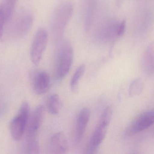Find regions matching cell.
I'll return each mask as SVG.
<instances>
[{
    "mask_svg": "<svg viewBox=\"0 0 154 154\" xmlns=\"http://www.w3.org/2000/svg\"><path fill=\"white\" fill-rule=\"evenodd\" d=\"M33 23V17L29 12L21 13L16 19L12 28V35L15 38H22L28 33Z\"/></svg>",
    "mask_w": 154,
    "mask_h": 154,
    "instance_id": "cell-8",
    "label": "cell"
},
{
    "mask_svg": "<svg viewBox=\"0 0 154 154\" xmlns=\"http://www.w3.org/2000/svg\"><path fill=\"white\" fill-rule=\"evenodd\" d=\"M51 80L46 72L39 71L36 72L31 78V86L34 92L38 95L46 93L50 88Z\"/></svg>",
    "mask_w": 154,
    "mask_h": 154,
    "instance_id": "cell-9",
    "label": "cell"
},
{
    "mask_svg": "<svg viewBox=\"0 0 154 154\" xmlns=\"http://www.w3.org/2000/svg\"><path fill=\"white\" fill-rule=\"evenodd\" d=\"M6 22V20L3 11L1 8H0V40L3 36L4 25Z\"/></svg>",
    "mask_w": 154,
    "mask_h": 154,
    "instance_id": "cell-18",
    "label": "cell"
},
{
    "mask_svg": "<svg viewBox=\"0 0 154 154\" xmlns=\"http://www.w3.org/2000/svg\"><path fill=\"white\" fill-rule=\"evenodd\" d=\"M141 65L143 72L146 75L151 76L154 74V48L150 45L146 49L142 57Z\"/></svg>",
    "mask_w": 154,
    "mask_h": 154,
    "instance_id": "cell-12",
    "label": "cell"
},
{
    "mask_svg": "<svg viewBox=\"0 0 154 154\" xmlns=\"http://www.w3.org/2000/svg\"><path fill=\"white\" fill-rule=\"evenodd\" d=\"M144 84L141 79H137L131 82L128 89V95L130 97H134L139 95L143 91Z\"/></svg>",
    "mask_w": 154,
    "mask_h": 154,
    "instance_id": "cell-16",
    "label": "cell"
},
{
    "mask_svg": "<svg viewBox=\"0 0 154 154\" xmlns=\"http://www.w3.org/2000/svg\"><path fill=\"white\" fill-rule=\"evenodd\" d=\"M63 103L60 96L57 94H52L48 98L47 108L48 112L53 115H57L60 112Z\"/></svg>",
    "mask_w": 154,
    "mask_h": 154,
    "instance_id": "cell-13",
    "label": "cell"
},
{
    "mask_svg": "<svg viewBox=\"0 0 154 154\" xmlns=\"http://www.w3.org/2000/svg\"><path fill=\"white\" fill-rule=\"evenodd\" d=\"M25 154H38L39 151V146L36 140H26L24 149Z\"/></svg>",
    "mask_w": 154,
    "mask_h": 154,
    "instance_id": "cell-17",
    "label": "cell"
},
{
    "mask_svg": "<svg viewBox=\"0 0 154 154\" xmlns=\"http://www.w3.org/2000/svg\"><path fill=\"white\" fill-rule=\"evenodd\" d=\"M30 116V107L28 103H22L17 115L11 120L10 131L12 138L16 141L20 140L26 132Z\"/></svg>",
    "mask_w": 154,
    "mask_h": 154,
    "instance_id": "cell-3",
    "label": "cell"
},
{
    "mask_svg": "<svg viewBox=\"0 0 154 154\" xmlns=\"http://www.w3.org/2000/svg\"><path fill=\"white\" fill-rule=\"evenodd\" d=\"M126 27V22L125 20L122 21L117 26L116 35L117 36L120 37L124 34Z\"/></svg>",
    "mask_w": 154,
    "mask_h": 154,
    "instance_id": "cell-19",
    "label": "cell"
},
{
    "mask_svg": "<svg viewBox=\"0 0 154 154\" xmlns=\"http://www.w3.org/2000/svg\"><path fill=\"white\" fill-rule=\"evenodd\" d=\"M45 109L42 105H38L29 116L26 129V140H36L38 133L41 128L45 116Z\"/></svg>",
    "mask_w": 154,
    "mask_h": 154,
    "instance_id": "cell-7",
    "label": "cell"
},
{
    "mask_svg": "<svg viewBox=\"0 0 154 154\" xmlns=\"http://www.w3.org/2000/svg\"><path fill=\"white\" fill-rule=\"evenodd\" d=\"M85 69V66L83 64L77 67L75 72L71 79L70 84V88L72 92L75 93L77 92L79 82L84 74Z\"/></svg>",
    "mask_w": 154,
    "mask_h": 154,
    "instance_id": "cell-15",
    "label": "cell"
},
{
    "mask_svg": "<svg viewBox=\"0 0 154 154\" xmlns=\"http://www.w3.org/2000/svg\"><path fill=\"white\" fill-rule=\"evenodd\" d=\"M112 115V109L111 107H106L102 114L99 123L88 142L87 153H94L104 140Z\"/></svg>",
    "mask_w": 154,
    "mask_h": 154,
    "instance_id": "cell-2",
    "label": "cell"
},
{
    "mask_svg": "<svg viewBox=\"0 0 154 154\" xmlns=\"http://www.w3.org/2000/svg\"><path fill=\"white\" fill-rule=\"evenodd\" d=\"M73 50L70 42H62L58 48L56 59L55 75L57 81L63 80L68 74L72 64Z\"/></svg>",
    "mask_w": 154,
    "mask_h": 154,
    "instance_id": "cell-1",
    "label": "cell"
},
{
    "mask_svg": "<svg viewBox=\"0 0 154 154\" xmlns=\"http://www.w3.org/2000/svg\"><path fill=\"white\" fill-rule=\"evenodd\" d=\"M48 41L47 31L40 28L36 33L30 49V58L32 63L37 65L40 63Z\"/></svg>",
    "mask_w": 154,
    "mask_h": 154,
    "instance_id": "cell-5",
    "label": "cell"
},
{
    "mask_svg": "<svg viewBox=\"0 0 154 154\" xmlns=\"http://www.w3.org/2000/svg\"><path fill=\"white\" fill-rule=\"evenodd\" d=\"M91 116L88 108H84L79 112L76 119L74 133V142L76 145L81 143L84 135Z\"/></svg>",
    "mask_w": 154,
    "mask_h": 154,
    "instance_id": "cell-10",
    "label": "cell"
},
{
    "mask_svg": "<svg viewBox=\"0 0 154 154\" xmlns=\"http://www.w3.org/2000/svg\"><path fill=\"white\" fill-rule=\"evenodd\" d=\"M72 12V6L69 2L62 3L55 11L52 19V30L57 39L62 37Z\"/></svg>",
    "mask_w": 154,
    "mask_h": 154,
    "instance_id": "cell-4",
    "label": "cell"
},
{
    "mask_svg": "<svg viewBox=\"0 0 154 154\" xmlns=\"http://www.w3.org/2000/svg\"><path fill=\"white\" fill-rule=\"evenodd\" d=\"M154 122V112L149 110L140 114L128 125L125 134L127 136H134L144 131L152 126Z\"/></svg>",
    "mask_w": 154,
    "mask_h": 154,
    "instance_id": "cell-6",
    "label": "cell"
},
{
    "mask_svg": "<svg viewBox=\"0 0 154 154\" xmlns=\"http://www.w3.org/2000/svg\"><path fill=\"white\" fill-rule=\"evenodd\" d=\"M68 141L65 135L63 132H57L52 136L48 145L49 153L66 154L68 151Z\"/></svg>",
    "mask_w": 154,
    "mask_h": 154,
    "instance_id": "cell-11",
    "label": "cell"
},
{
    "mask_svg": "<svg viewBox=\"0 0 154 154\" xmlns=\"http://www.w3.org/2000/svg\"><path fill=\"white\" fill-rule=\"evenodd\" d=\"M17 0H3L0 5L5 17L6 22L10 20L15 9Z\"/></svg>",
    "mask_w": 154,
    "mask_h": 154,
    "instance_id": "cell-14",
    "label": "cell"
}]
</instances>
